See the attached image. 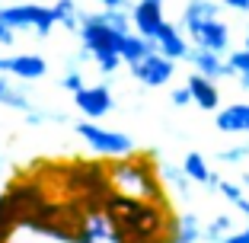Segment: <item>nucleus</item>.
<instances>
[{
  "label": "nucleus",
  "instance_id": "1",
  "mask_svg": "<svg viewBox=\"0 0 249 243\" xmlns=\"http://www.w3.org/2000/svg\"><path fill=\"white\" fill-rule=\"evenodd\" d=\"M103 211L112 224V243H154L173 240L176 214L169 211V202L134 199L122 192H106Z\"/></svg>",
  "mask_w": 249,
  "mask_h": 243
},
{
  "label": "nucleus",
  "instance_id": "2",
  "mask_svg": "<svg viewBox=\"0 0 249 243\" xmlns=\"http://www.w3.org/2000/svg\"><path fill=\"white\" fill-rule=\"evenodd\" d=\"M109 186H112V192H122V195L166 202V189H163L160 173H157L154 160L144 154H131V157H122L118 163H112Z\"/></svg>",
  "mask_w": 249,
  "mask_h": 243
},
{
  "label": "nucleus",
  "instance_id": "3",
  "mask_svg": "<svg viewBox=\"0 0 249 243\" xmlns=\"http://www.w3.org/2000/svg\"><path fill=\"white\" fill-rule=\"evenodd\" d=\"M0 22L13 32H36L38 38H48L54 22V10L45 3H13V7H0Z\"/></svg>",
  "mask_w": 249,
  "mask_h": 243
},
{
  "label": "nucleus",
  "instance_id": "4",
  "mask_svg": "<svg viewBox=\"0 0 249 243\" xmlns=\"http://www.w3.org/2000/svg\"><path fill=\"white\" fill-rule=\"evenodd\" d=\"M73 131L83 138V144H87L93 154L99 157H112V160H122V157H131L134 154V141L131 134L124 131H109V128H103L99 122H77L73 125Z\"/></svg>",
  "mask_w": 249,
  "mask_h": 243
},
{
  "label": "nucleus",
  "instance_id": "5",
  "mask_svg": "<svg viewBox=\"0 0 249 243\" xmlns=\"http://www.w3.org/2000/svg\"><path fill=\"white\" fill-rule=\"evenodd\" d=\"M77 36H80V48L89 52V58L118 52V38H122L115 29H109V26L99 19V13H87L83 16V26H80Z\"/></svg>",
  "mask_w": 249,
  "mask_h": 243
},
{
  "label": "nucleus",
  "instance_id": "6",
  "mask_svg": "<svg viewBox=\"0 0 249 243\" xmlns=\"http://www.w3.org/2000/svg\"><path fill=\"white\" fill-rule=\"evenodd\" d=\"M128 74H131L138 83L157 90V87H166V83L173 80V74H176V61H169L166 55H160V52H150L141 61L128 64Z\"/></svg>",
  "mask_w": 249,
  "mask_h": 243
},
{
  "label": "nucleus",
  "instance_id": "7",
  "mask_svg": "<svg viewBox=\"0 0 249 243\" xmlns=\"http://www.w3.org/2000/svg\"><path fill=\"white\" fill-rule=\"evenodd\" d=\"M185 36H189V42L198 45V48H208V52H217V55L230 52V26L224 19H217V16L201 22V26H195V29H189Z\"/></svg>",
  "mask_w": 249,
  "mask_h": 243
},
{
  "label": "nucleus",
  "instance_id": "8",
  "mask_svg": "<svg viewBox=\"0 0 249 243\" xmlns=\"http://www.w3.org/2000/svg\"><path fill=\"white\" fill-rule=\"evenodd\" d=\"M163 22H166L163 3H157V0H138L131 7V29L138 32V36L150 38L154 45H157V36H160Z\"/></svg>",
  "mask_w": 249,
  "mask_h": 243
},
{
  "label": "nucleus",
  "instance_id": "9",
  "mask_svg": "<svg viewBox=\"0 0 249 243\" xmlns=\"http://www.w3.org/2000/svg\"><path fill=\"white\" fill-rule=\"evenodd\" d=\"M73 106L83 112L87 118H103L112 112V106H115V99H112V90L109 83H96V87H83L73 93Z\"/></svg>",
  "mask_w": 249,
  "mask_h": 243
},
{
  "label": "nucleus",
  "instance_id": "10",
  "mask_svg": "<svg viewBox=\"0 0 249 243\" xmlns=\"http://www.w3.org/2000/svg\"><path fill=\"white\" fill-rule=\"evenodd\" d=\"M189 64L195 67L201 77H208V80H224V77H233V71L227 67V58H224V55L208 52V48H198V45H192Z\"/></svg>",
  "mask_w": 249,
  "mask_h": 243
},
{
  "label": "nucleus",
  "instance_id": "11",
  "mask_svg": "<svg viewBox=\"0 0 249 243\" xmlns=\"http://www.w3.org/2000/svg\"><path fill=\"white\" fill-rule=\"evenodd\" d=\"M157 52L166 55L169 61H189L192 42L182 32V26H173V22H163L160 36H157Z\"/></svg>",
  "mask_w": 249,
  "mask_h": 243
},
{
  "label": "nucleus",
  "instance_id": "12",
  "mask_svg": "<svg viewBox=\"0 0 249 243\" xmlns=\"http://www.w3.org/2000/svg\"><path fill=\"white\" fill-rule=\"evenodd\" d=\"M189 90H192V103L198 106V109L205 112H217L220 109V90H217V80H208V77H201L195 71V74H189Z\"/></svg>",
  "mask_w": 249,
  "mask_h": 243
},
{
  "label": "nucleus",
  "instance_id": "13",
  "mask_svg": "<svg viewBox=\"0 0 249 243\" xmlns=\"http://www.w3.org/2000/svg\"><path fill=\"white\" fill-rule=\"evenodd\" d=\"M214 125L224 134H249V103H233L214 112Z\"/></svg>",
  "mask_w": 249,
  "mask_h": 243
},
{
  "label": "nucleus",
  "instance_id": "14",
  "mask_svg": "<svg viewBox=\"0 0 249 243\" xmlns=\"http://www.w3.org/2000/svg\"><path fill=\"white\" fill-rule=\"evenodd\" d=\"M48 74V61L42 55H13L10 58V77L16 80H42Z\"/></svg>",
  "mask_w": 249,
  "mask_h": 243
},
{
  "label": "nucleus",
  "instance_id": "15",
  "mask_svg": "<svg viewBox=\"0 0 249 243\" xmlns=\"http://www.w3.org/2000/svg\"><path fill=\"white\" fill-rule=\"evenodd\" d=\"M220 13V3L217 0H189L182 10V19H179V26H182V32L195 29V26H201V22L214 19V16Z\"/></svg>",
  "mask_w": 249,
  "mask_h": 243
},
{
  "label": "nucleus",
  "instance_id": "16",
  "mask_svg": "<svg viewBox=\"0 0 249 243\" xmlns=\"http://www.w3.org/2000/svg\"><path fill=\"white\" fill-rule=\"evenodd\" d=\"M157 52V45L150 42V38L138 36V32H124L122 38H118V58H122V64H134V61H141L144 55Z\"/></svg>",
  "mask_w": 249,
  "mask_h": 243
},
{
  "label": "nucleus",
  "instance_id": "17",
  "mask_svg": "<svg viewBox=\"0 0 249 243\" xmlns=\"http://www.w3.org/2000/svg\"><path fill=\"white\" fill-rule=\"evenodd\" d=\"M182 169H185V176L192 179V183H198V186H208V189H217V183H220V176L217 173H211V167H208V160L198 150H192V154H185V160H182Z\"/></svg>",
  "mask_w": 249,
  "mask_h": 243
},
{
  "label": "nucleus",
  "instance_id": "18",
  "mask_svg": "<svg viewBox=\"0 0 249 243\" xmlns=\"http://www.w3.org/2000/svg\"><path fill=\"white\" fill-rule=\"evenodd\" d=\"M52 10H54V22H58L61 29H67V32H80L83 16H87V13L80 10V3H77V0H54Z\"/></svg>",
  "mask_w": 249,
  "mask_h": 243
},
{
  "label": "nucleus",
  "instance_id": "19",
  "mask_svg": "<svg viewBox=\"0 0 249 243\" xmlns=\"http://www.w3.org/2000/svg\"><path fill=\"white\" fill-rule=\"evenodd\" d=\"M205 234V224L198 221V214L182 211L176 214V224H173V243H198Z\"/></svg>",
  "mask_w": 249,
  "mask_h": 243
},
{
  "label": "nucleus",
  "instance_id": "20",
  "mask_svg": "<svg viewBox=\"0 0 249 243\" xmlns=\"http://www.w3.org/2000/svg\"><path fill=\"white\" fill-rule=\"evenodd\" d=\"M0 106H7V109H16V112H29L32 109V99L26 90L13 87L7 80V74H0Z\"/></svg>",
  "mask_w": 249,
  "mask_h": 243
},
{
  "label": "nucleus",
  "instance_id": "21",
  "mask_svg": "<svg viewBox=\"0 0 249 243\" xmlns=\"http://www.w3.org/2000/svg\"><path fill=\"white\" fill-rule=\"evenodd\" d=\"M160 179L169 186V189L179 192V199H189V195H192V179L185 176V169L176 167V163H163V167H160Z\"/></svg>",
  "mask_w": 249,
  "mask_h": 243
},
{
  "label": "nucleus",
  "instance_id": "22",
  "mask_svg": "<svg viewBox=\"0 0 249 243\" xmlns=\"http://www.w3.org/2000/svg\"><path fill=\"white\" fill-rule=\"evenodd\" d=\"M230 234H233V218H230V214H217L211 224H205L201 240H205V243H224Z\"/></svg>",
  "mask_w": 249,
  "mask_h": 243
},
{
  "label": "nucleus",
  "instance_id": "23",
  "mask_svg": "<svg viewBox=\"0 0 249 243\" xmlns=\"http://www.w3.org/2000/svg\"><path fill=\"white\" fill-rule=\"evenodd\" d=\"M227 67L233 71V77H240V83L249 90V52L246 48H236V52H227Z\"/></svg>",
  "mask_w": 249,
  "mask_h": 243
},
{
  "label": "nucleus",
  "instance_id": "24",
  "mask_svg": "<svg viewBox=\"0 0 249 243\" xmlns=\"http://www.w3.org/2000/svg\"><path fill=\"white\" fill-rule=\"evenodd\" d=\"M99 19H103L109 29H115L118 36L131 32V13H128V10H99Z\"/></svg>",
  "mask_w": 249,
  "mask_h": 243
},
{
  "label": "nucleus",
  "instance_id": "25",
  "mask_svg": "<svg viewBox=\"0 0 249 243\" xmlns=\"http://www.w3.org/2000/svg\"><path fill=\"white\" fill-rule=\"evenodd\" d=\"M61 87H64L71 96L77 93V90H83V87H87V80H83V71H80V61H71V64H67L64 77H61Z\"/></svg>",
  "mask_w": 249,
  "mask_h": 243
},
{
  "label": "nucleus",
  "instance_id": "26",
  "mask_svg": "<svg viewBox=\"0 0 249 243\" xmlns=\"http://www.w3.org/2000/svg\"><path fill=\"white\" fill-rule=\"evenodd\" d=\"M217 160H220V163H243V160H249V144H236V148L220 150Z\"/></svg>",
  "mask_w": 249,
  "mask_h": 243
},
{
  "label": "nucleus",
  "instance_id": "27",
  "mask_svg": "<svg viewBox=\"0 0 249 243\" xmlns=\"http://www.w3.org/2000/svg\"><path fill=\"white\" fill-rule=\"evenodd\" d=\"M93 64L99 67L106 77H112L118 67H122V58H118V52H112V55H99V58H93Z\"/></svg>",
  "mask_w": 249,
  "mask_h": 243
},
{
  "label": "nucleus",
  "instance_id": "28",
  "mask_svg": "<svg viewBox=\"0 0 249 243\" xmlns=\"http://www.w3.org/2000/svg\"><path fill=\"white\" fill-rule=\"evenodd\" d=\"M217 192L224 195V199L233 205V202H240L243 199V186H236V183H230V179H220L217 183Z\"/></svg>",
  "mask_w": 249,
  "mask_h": 243
},
{
  "label": "nucleus",
  "instance_id": "29",
  "mask_svg": "<svg viewBox=\"0 0 249 243\" xmlns=\"http://www.w3.org/2000/svg\"><path fill=\"white\" fill-rule=\"evenodd\" d=\"M169 99H173V106H189V103H192V90H189V83L176 87L173 93H169Z\"/></svg>",
  "mask_w": 249,
  "mask_h": 243
},
{
  "label": "nucleus",
  "instance_id": "30",
  "mask_svg": "<svg viewBox=\"0 0 249 243\" xmlns=\"http://www.w3.org/2000/svg\"><path fill=\"white\" fill-rule=\"evenodd\" d=\"M103 3V10H131L134 3L131 0H99Z\"/></svg>",
  "mask_w": 249,
  "mask_h": 243
},
{
  "label": "nucleus",
  "instance_id": "31",
  "mask_svg": "<svg viewBox=\"0 0 249 243\" xmlns=\"http://www.w3.org/2000/svg\"><path fill=\"white\" fill-rule=\"evenodd\" d=\"M224 243H249V224H246L243 230H233V234H230Z\"/></svg>",
  "mask_w": 249,
  "mask_h": 243
},
{
  "label": "nucleus",
  "instance_id": "32",
  "mask_svg": "<svg viewBox=\"0 0 249 243\" xmlns=\"http://www.w3.org/2000/svg\"><path fill=\"white\" fill-rule=\"evenodd\" d=\"M224 7H230V10H236V13H249V0H220Z\"/></svg>",
  "mask_w": 249,
  "mask_h": 243
},
{
  "label": "nucleus",
  "instance_id": "33",
  "mask_svg": "<svg viewBox=\"0 0 249 243\" xmlns=\"http://www.w3.org/2000/svg\"><path fill=\"white\" fill-rule=\"evenodd\" d=\"M0 45H13V29H7L3 22H0Z\"/></svg>",
  "mask_w": 249,
  "mask_h": 243
},
{
  "label": "nucleus",
  "instance_id": "34",
  "mask_svg": "<svg viewBox=\"0 0 249 243\" xmlns=\"http://www.w3.org/2000/svg\"><path fill=\"white\" fill-rule=\"evenodd\" d=\"M0 74H10V58H0Z\"/></svg>",
  "mask_w": 249,
  "mask_h": 243
},
{
  "label": "nucleus",
  "instance_id": "35",
  "mask_svg": "<svg viewBox=\"0 0 249 243\" xmlns=\"http://www.w3.org/2000/svg\"><path fill=\"white\" fill-rule=\"evenodd\" d=\"M243 48L249 52V22H246V32H243Z\"/></svg>",
  "mask_w": 249,
  "mask_h": 243
},
{
  "label": "nucleus",
  "instance_id": "36",
  "mask_svg": "<svg viewBox=\"0 0 249 243\" xmlns=\"http://www.w3.org/2000/svg\"><path fill=\"white\" fill-rule=\"evenodd\" d=\"M240 186H243V189H249V173H243V176H240Z\"/></svg>",
  "mask_w": 249,
  "mask_h": 243
},
{
  "label": "nucleus",
  "instance_id": "37",
  "mask_svg": "<svg viewBox=\"0 0 249 243\" xmlns=\"http://www.w3.org/2000/svg\"><path fill=\"white\" fill-rule=\"evenodd\" d=\"M0 179H3V157H0Z\"/></svg>",
  "mask_w": 249,
  "mask_h": 243
},
{
  "label": "nucleus",
  "instance_id": "38",
  "mask_svg": "<svg viewBox=\"0 0 249 243\" xmlns=\"http://www.w3.org/2000/svg\"><path fill=\"white\" fill-rule=\"evenodd\" d=\"M154 243H173V240H154Z\"/></svg>",
  "mask_w": 249,
  "mask_h": 243
},
{
  "label": "nucleus",
  "instance_id": "39",
  "mask_svg": "<svg viewBox=\"0 0 249 243\" xmlns=\"http://www.w3.org/2000/svg\"><path fill=\"white\" fill-rule=\"evenodd\" d=\"M7 243H26V240H7Z\"/></svg>",
  "mask_w": 249,
  "mask_h": 243
},
{
  "label": "nucleus",
  "instance_id": "40",
  "mask_svg": "<svg viewBox=\"0 0 249 243\" xmlns=\"http://www.w3.org/2000/svg\"><path fill=\"white\" fill-rule=\"evenodd\" d=\"M157 3H163V0H157Z\"/></svg>",
  "mask_w": 249,
  "mask_h": 243
},
{
  "label": "nucleus",
  "instance_id": "41",
  "mask_svg": "<svg viewBox=\"0 0 249 243\" xmlns=\"http://www.w3.org/2000/svg\"><path fill=\"white\" fill-rule=\"evenodd\" d=\"M246 221H249V218H246Z\"/></svg>",
  "mask_w": 249,
  "mask_h": 243
}]
</instances>
